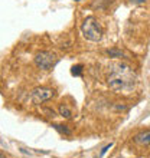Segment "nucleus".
I'll list each match as a JSON object with an SVG mask.
<instances>
[{
	"instance_id": "nucleus-1",
	"label": "nucleus",
	"mask_w": 150,
	"mask_h": 158,
	"mask_svg": "<svg viewBox=\"0 0 150 158\" xmlns=\"http://www.w3.org/2000/svg\"><path fill=\"white\" fill-rule=\"evenodd\" d=\"M136 85V75L131 68L126 63L113 65V71L108 76V86L113 91L127 92L131 91Z\"/></svg>"
},
{
	"instance_id": "nucleus-2",
	"label": "nucleus",
	"mask_w": 150,
	"mask_h": 158,
	"mask_svg": "<svg viewBox=\"0 0 150 158\" xmlns=\"http://www.w3.org/2000/svg\"><path fill=\"white\" fill-rule=\"evenodd\" d=\"M81 30H82L84 38L91 42H100L103 38V29L94 17H87L81 26Z\"/></svg>"
},
{
	"instance_id": "nucleus-3",
	"label": "nucleus",
	"mask_w": 150,
	"mask_h": 158,
	"mask_svg": "<svg viewBox=\"0 0 150 158\" xmlns=\"http://www.w3.org/2000/svg\"><path fill=\"white\" fill-rule=\"evenodd\" d=\"M58 62V58L54 52H49V50H42L39 53H36L35 56V63L39 69H43V71H49L56 65Z\"/></svg>"
},
{
	"instance_id": "nucleus-4",
	"label": "nucleus",
	"mask_w": 150,
	"mask_h": 158,
	"mask_svg": "<svg viewBox=\"0 0 150 158\" xmlns=\"http://www.w3.org/2000/svg\"><path fill=\"white\" fill-rule=\"evenodd\" d=\"M55 96V91L51 89V88H36L32 92V99L36 102V104H42L45 101H49L51 98Z\"/></svg>"
},
{
	"instance_id": "nucleus-5",
	"label": "nucleus",
	"mask_w": 150,
	"mask_h": 158,
	"mask_svg": "<svg viewBox=\"0 0 150 158\" xmlns=\"http://www.w3.org/2000/svg\"><path fill=\"white\" fill-rule=\"evenodd\" d=\"M134 142L140 145H150V131H143L134 137Z\"/></svg>"
},
{
	"instance_id": "nucleus-6",
	"label": "nucleus",
	"mask_w": 150,
	"mask_h": 158,
	"mask_svg": "<svg viewBox=\"0 0 150 158\" xmlns=\"http://www.w3.org/2000/svg\"><path fill=\"white\" fill-rule=\"evenodd\" d=\"M59 114H61L64 118H67V119H71L72 118V112L65 106V105H61V106H59Z\"/></svg>"
},
{
	"instance_id": "nucleus-7",
	"label": "nucleus",
	"mask_w": 150,
	"mask_h": 158,
	"mask_svg": "<svg viewBox=\"0 0 150 158\" xmlns=\"http://www.w3.org/2000/svg\"><path fill=\"white\" fill-rule=\"evenodd\" d=\"M54 128L58 131V132H61V134H64V135H71V131L65 127V125H54Z\"/></svg>"
},
{
	"instance_id": "nucleus-8",
	"label": "nucleus",
	"mask_w": 150,
	"mask_h": 158,
	"mask_svg": "<svg viewBox=\"0 0 150 158\" xmlns=\"http://www.w3.org/2000/svg\"><path fill=\"white\" fill-rule=\"evenodd\" d=\"M71 73L74 76H81V73H82V65H75V66H72Z\"/></svg>"
},
{
	"instance_id": "nucleus-9",
	"label": "nucleus",
	"mask_w": 150,
	"mask_h": 158,
	"mask_svg": "<svg viewBox=\"0 0 150 158\" xmlns=\"http://www.w3.org/2000/svg\"><path fill=\"white\" fill-rule=\"evenodd\" d=\"M107 53H108L110 58H121V56H123V52H121V50H117V49H110Z\"/></svg>"
},
{
	"instance_id": "nucleus-10",
	"label": "nucleus",
	"mask_w": 150,
	"mask_h": 158,
	"mask_svg": "<svg viewBox=\"0 0 150 158\" xmlns=\"http://www.w3.org/2000/svg\"><path fill=\"white\" fill-rule=\"evenodd\" d=\"M111 147H113V144H108V145H105L104 148H103V150H101V154H100V157H103V155H104L105 152H107V151H108L110 148H111Z\"/></svg>"
},
{
	"instance_id": "nucleus-11",
	"label": "nucleus",
	"mask_w": 150,
	"mask_h": 158,
	"mask_svg": "<svg viewBox=\"0 0 150 158\" xmlns=\"http://www.w3.org/2000/svg\"><path fill=\"white\" fill-rule=\"evenodd\" d=\"M134 2H137V3H140V2H144V0H134Z\"/></svg>"
},
{
	"instance_id": "nucleus-12",
	"label": "nucleus",
	"mask_w": 150,
	"mask_h": 158,
	"mask_svg": "<svg viewBox=\"0 0 150 158\" xmlns=\"http://www.w3.org/2000/svg\"><path fill=\"white\" fill-rule=\"evenodd\" d=\"M0 158H6V157H4V155H3V154H0Z\"/></svg>"
},
{
	"instance_id": "nucleus-13",
	"label": "nucleus",
	"mask_w": 150,
	"mask_h": 158,
	"mask_svg": "<svg viewBox=\"0 0 150 158\" xmlns=\"http://www.w3.org/2000/svg\"><path fill=\"white\" fill-rule=\"evenodd\" d=\"M75 2H79V0H75Z\"/></svg>"
}]
</instances>
